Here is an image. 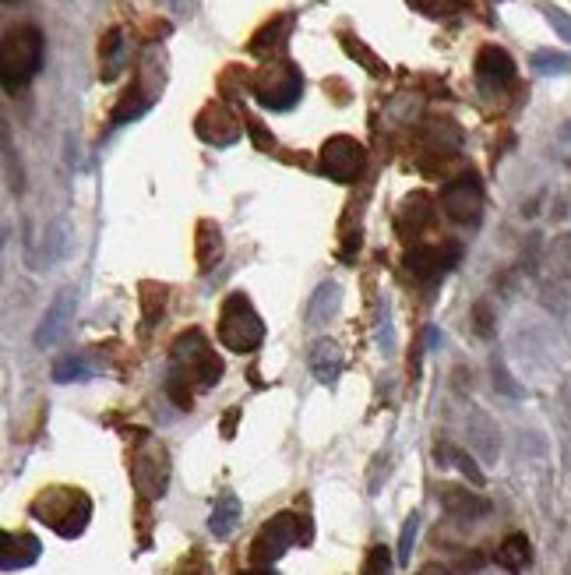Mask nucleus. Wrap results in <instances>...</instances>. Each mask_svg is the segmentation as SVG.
<instances>
[{
	"instance_id": "8",
	"label": "nucleus",
	"mask_w": 571,
	"mask_h": 575,
	"mask_svg": "<svg viewBox=\"0 0 571 575\" xmlns=\"http://www.w3.org/2000/svg\"><path fill=\"white\" fill-rule=\"evenodd\" d=\"M364 159H367L364 145L349 135H335L321 145V173L328 180H335V184H349V180L360 177Z\"/></svg>"
},
{
	"instance_id": "2",
	"label": "nucleus",
	"mask_w": 571,
	"mask_h": 575,
	"mask_svg": "<svg viewBox=\"0 0 571 575\" xmlns=\"http://www.w3.org/2000/svg\"><path fill=\"white\" fill-rule=\"evenodd\" d=\"M293 544H311V519L297 512H279L258 530L251 544V565L272 568Z\"/></svg>"
},
{
	"instance_id": "32",
	"label": "nucleus",
	"mask_w": 571,
	"mask_h": 575,
	"mask_svg": "<svg viewBox=\"0 0 571 575\" xmlns=\"http://www.w3.org/2000/svg\"><path fill=\"white\" fill-rule=\"evenodd\" d=\"M240 575H275L272 568H247V572H240Z\"/></svg>"
},
{
	"instance_id": "11",
	"label": "nucleus",
	"mask_w": 571,
	"mask_h": 575,
	"mask_svg": "<svg viewBox=\"0 0 571 575\" xmlns=\"http://www.w3.org/2000/svg\"><path fill=\"white\" fill-rule=\"evenodd\" d=\"M476 82L487 96H501L515 82V60L501 46H483L476 57Z\"/></svg>"
},
{
	"instance_id": "14",
	"label": "nucleus",
	"mask_w": 571,
	"mask_h": 575,
	"mask_svg": "<svg viewBox=\"0 0 571 575\" xmlns=\"http://www.w3.org/2000/svg\"><path fill=\"white\" fill-rule=\"evenodd\" d=\"M441 505H445L448 516L462 519V523H473V519H483L490 512V501L473 494L469 487H455V484H445L441 487Z\"/></svg>"
},
{
	"instance_id": "26",
	"label": "nucleus",
	"mask_w": 571,
	"mask_h": 575,
	"mask_svg": "<svg viewBox=\"0 0 571 575\" xmlns=\"http://www.w3.org/2000/svg\"><path fill=\"white\" fill-rule=\"evenodd\" d=\"M346 50H349V57H360V60H364V64L374 71V75H381V71H385V68H381V64H378V57L364 50V43H353V39H346Z\"/></svg>"
},
{
	"instance_id": "28",
	"label": "nucleus",
	"mask_w": 571,
	"mask_h": 575,
	"mask_svg": "<svg viewBox=\"0 0 571 575\" xmlns=\"http://www.w3.org/2000/svg\"><path fill=\"white\" fill-rule=\"evenodd\" d=\"M476 568H483V554L480 551H469L466 558L459 561V572H476Z\"/></svg>"
},
{
	"instance_id": "3",
	"label": "nucleus",
	"mask_w": 571,
	"mask_h": 575,
	"mask_svg": "<svg viewBox=\"0 0 571 575\" xmlns=\"http://www.w3.org/2000/svg\"><path fill=\"white\" fill-rule=\"evenodd\" d=\"M170 357H173V367H177L173 378L191 381V385H198V389H212V385L223 378V360L212 353L205 332H198V329L177 336Z\"/></svg>"
},
{
	"instance_id": "29",
	"label": "nucleus",
	"mask_w": 571,
	"mask_h": 575,
	"mask_svg": "<svg viewBox=\"0 0 571 575\" xmlns=\"http://www.w3.org/2000/svg\"><path fill=\"white\" fill-rule=\"evenodd\" d=\"M476 318H480V336H490V314H487V307H476Z\"/></svg>"
},
{
	"instance_id": "24",
	"label": "nucleus",
	"mask_w": 571,
	"mask_h": 575,
	"mask_svg": "<svg viewBox=\"0 0 571 575\" xmlns=\"http://www.w3.org/2000/svg\"><path fill=\"white\" fill-rule=\"evenodd\" d=\"M416 530H420V516H409L406 523H402V537H399V565H409V558H413V544H416Z\"/></svg>"
},
{
	"instance_id": "9",
	"label": "nucleus",
	"mask_w": 571,
	"mask_h": 575,
	"mask_svg": "<svg viewBox=\"0 0 571 575\" xmlns=\"http://www.w3.org/2000/svg\"><path fill=\"white\" fill-rule=\"evenodd\" d=\"M441 209L448 212V219L455 223H480L483 212V184L476 173H462V177L448 180L441 187Z\"/></svg>"
},
{
	"instance_id": "31",
	"label": "nucleus",
	"mask_w": 571,
	"mask_h": 575,
	"mask_svg": "<svg viewBox=\"0 0 571 575\" xmlns=\"http://www.w3.org/2000/svg\"><path fill=\"white\" fill-rule=\"evenodd\" d=\"M237 413H240V410H230V417H226V424H223V434H226V438H233V420H237Z\"/></svg>"
},
{
	"instance_id": "15",
	"label": "nucleus",
	"mask_w": 571,
	"mask_h": 575,
	"mask_svg": "<svg viewBox=\"0 0 571 575\" xmlns=\"http://www.w3.org/2000/svg\"><path fill=\"white\" fill-rule=\"evenodd\" d=\"M4 572H15V568H29L36 565V558L43 554V544L39 537H32L29 530H18V533H4Z\"/></svg>"
},
{
	"instance_id": "5",
	"label": "nucleus",
	"mask_w": 571,
	"mask_h": 575,
	"mask_svg": "<svg viewBox=\"0 0 571 575\" xmlns=\"http://www.w3.org/2000/svg\"><path fill=\"white\" fill-rule=\"evenodd\" d=\"M219 339L233 353H254L265 339V322L244 293L226 297L223 314H219Z\"/></svg>"
},
{
	"instance_id": "20",
	"label": "nucleus",
	"mask_w": 571,
	"mask_h": 575,
	"mask_svg": "<svg viewBox=\"0 0 571 575\" xmlns=\"http://www.w3.org/2000/svg\"><path fill=\"white\" fill-rule=\"evenodd\" d=\"M223 254V233L216 223H201L198 226V265L201 269H212Z\"/></svg>"
},
{
	"instance_id": "16",
	"label": "nucleus",
	"mask_w": 571,
	"mask_h": 575,
	"mask_svg": "<svg viewBox=\"0 0 571 575\" xmlns=\"http://www.w3.org/2000/svg\"><path fill=\"white\" fill-rule=\"evenodd\" d=\"M497 565L512 575L526 572V568L533 565V547H529L526 533H508V537L501 540V547H497Z\"/></svg>"
},
{
	"instance_id": "25",
	"label": "nucleus",
	"mask_w": 571,
	"mask_h": 575,
	"mask_svg": "<svg viewBox=\"0 0 571 575\" xmlns=\"http://www.w3.org/2000/svg\"><path fill=\"white\" fill-rule=\"evenodd\" d=\"M173 575H212V565H208V558L201 551H191L184 561H180Z\"/></svg>"
},
{
	"instance_id": "30",
	"label": "nucleus",
	"mask_w": 571,
	"mask_h": 575,
	"mask_svg": "<svg viewBox=\"0 0 571 575\" xmlns=\"http://www.w3.org/2000/svg\"><path fill=\"white\" fill-rule=\"evenodd\" d=\"M416 575H452V568H445V565H423Z\"/></svg>"
},
{
	"instance_id": "10",
	"label": "nucleus",
	"mask_w": 571,
	"mask_h": 575,
	"mask_svg": "<svg viewBox=\"0 0 571 575\" xmlns=\"http://www.w3.org/2000/svg\"><path fill=\"white\" fill-rule=\"evenodd\" d=\"M459 262V244L448 240V244H416L406 251V269L416 279H441L452 265Z\"/></svg>"
},
{
	"instance_id": "1",
	"label": "nucleus",
	"mask_w": 571,
	"mask_h": 575,
	"mask_svg": "<svg viewBox=\"0 0 571 575\" xmlns=\"http://www.w3.org/2000/svg\"><path fill=\"white\" fill-rule=\"evenodd\" d=\"M32 516L50 526L53 533L71 540L78 537V533H85V526H89L92 501L89 494L78 491V487H50V491H43L32 501Z\"/></svg>"
},
{
	"instance_id": "6",
	"label": "nucleus",
	"mask_w": 571,
	"mask_h": 575,
	"mask_svg": "<svg viewBox=\"0 0 571 575\" xmlns=\"http://www.w3.org/2000/svg\"><path fill=\"white\" fill-rule=\"evenodd\" d=\"M300 92H304V78H300V68H293L290 60L268 64V68H261L254 75V96L268 110H290L300 99Z\"/></svg>"
},
{
	"instance_id": "13",
	"label": "nucleus",
	"mask_w": 571,
	"mask_h": 575,
	"mask_svg": "<svg viewBox=\"0 0 571 575\" xmlns=\"http://www.w3.org/2000/svg\"><path fill=\"white\" fill-rule=\"evenodd\" d=\"M75 304H78V293L64 290V293H57V300H53L50 307H46L43 322H39V332H36L39 350H46V346H53V343L64 339L67 325H71V318H75Z\"/></svg>"
},
{
	"instance_id": "18",
	"label": "nucleus",
	"mask_w": 571,
	"mask_h": 575,
	"mask_svg": "<svg viewBox=\"0 0 571 575\" xmlns=\"http://www.w3.org/2000/svg\"><path fill=\"white\" fill-rule=\"evenodd\" d=\"M311 371H314V378H318L321 385H335V381H339V374H342V353H339V346H335L332 339H321V343L314 346V353H311Z\"/></svg>"
},
{
	"instance_id": "7",
	"label": "nucleus",
	"mask_w": 571,
	"mask_h": 575,
	"mask_svg": "<svg viewBox=\"0 0 571 575\" xmlns=\"http://www.w3.org/2000/svg\"><path fill=\"white\" fill-rule=\"evenodd\" d=\"M131 480L138 487L141 498H163L166 494V484H170V456H166L163 445L156 441H145L138 452L131 456Z\"/></svg>"
},
{
	"instance_id": "33",
	"label": "nucleus",
	"mask_w": 571,
	"mask_h": 575,
	"mask_svg": "<svg viewBox=\"0 0 571 575\" xmlns=\"http://www.w3.org/2000/svg\"><path fill=\"white\" fill-rule=\"evenodd\" d=\"M568 135H571V127H568Z\"/></svg>"
},
{
	"instance_id": "23",
	"label": "nucleus",
	"mask_w": 571,
	"mask_h": 575,
	"mask_svg": "<svg viewBox=\"0 0 571 575\" xmlns=\"http://www.w3.org/2000/svg\"><path fill=\"white\" fill-rule=\"evenodd\" d=\"M360 575H392V551L385 544H374L364 558V568Z\"/></svg>"
},
{
	"instance_id": "19",
	"label": "nucleus",
	"mask_w": 571,
	"mask_h": 575,
	"mask_svg": "<svg viewBox=\"0 0 571 575\" xmlns=\"http://www.w3.org/2000/svg\"><path fill=\"white\" fill-rule=\"evenodd\" d=\"M99 64H103V78L113 82L124 68V32L120 29H110L99 43Z\"/></svg>"
},
{
	"instance_id": "21",
	"label": "nucleus",
	"mask_w": 571,
	"mask_h": 575,
	"mask_svg": "<svg viewBox=\"0 0 571 575\" xmlns=\"http://www.w3.org/2000/svg\"><path fill=\"white\" fill-rule=\"evenodd\" d=\"M96 374V367L89 364V357H60L53 364V381L57 385H71V381H89Z\"/></svg>"
},
{
	"instance_id": "17",
	"label": "nucleus",
	"mask_w": 571,
	"mask_h": 575,
	"mask_svg": "<svg viewBox=\"0 0 571 575\" xmlns=\"http://www.w3.org/2000/svg\"><path fill=\"white\" fill-rule=\"evenodd\" d=\"M237 523H240V501H237V494L223 491L216 498L212 516H208V530H212V537H216V540H226L233 530H237Z\"/></svg>"
},
{
	"instance_id": "22",
	"label": "nucleus",
	"mask_w": 571,
	"mask_h": 575,
	"mask_svg": "<svg viewBox=\"0 0 571 575\" xmlns=\"http://www.w3.org/2000/svg\"><path fill=\"white\" fill-rule=\"evenodd\" d=\"M571 68V60L564 53H554V50H540L533 53V71L536 75H564Z\"/></svg>"
},
{
	"instance_id": "12",
	"label": "nucleus",
	"mask_w": 571,
	"mask_h": 575,
	"mask_svg": "<svg viewBox=\"0 0 571 575\" xmlns=\"http://www.w3.org/2000/svg\"><path fill=\"white\" fill-rule=\"evenodd\" d=\"M194 131H198L201 142L219 145V149H226V145H233L240 138L237 117H233L223 103H208L205 110L198 113V120H194Z\"/></svg>"
},
{
	"instance_id": "4",
	"label": "nucleus",
	"mask_w": 571,
	"mask_h": 575,
	"mask_svg": "<svg viewBox=\"0 0 571 575\" xmlns=\"http://www.w3.org/2000/svg\"><path fill=\"white\" fill-rule=\"evenodd\" d=\"M43 68V32L36 25H22L4 36V89L18 92Z\"/></svg>"
},
{
	"instance_id": "27",
	"label": "nucleus",
	"mask_w": 571,
	"mask_h": 575,
	"mask_svg": "<svg viewBox=\"0 0 571 575\" xmlns=\"http://www.w3.org/2000/svg\"><path fill=\"white\" fill-rule=\"evenodd\" d=\"M547 18H550V25H554V29L561 32L564 39H571V22H568V15H564V11L547 8Z\"/></svg>"
}]
</instances>
